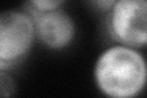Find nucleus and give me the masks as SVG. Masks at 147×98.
<instances>
[{"mask_svg":"<svg viewBox=\"0 0 147 98\" xmlns=\"http://www.w3.org/2000/svg\"><path fill=\"white\" fill-rule=\"evenodd\" d=\"M146 63L134 48L113 45L98 57L93 77L107 98H136L146 85Z\"/></svg>","mask_w":147,"mask_h":98,"instance_id":"obj_1","label":"nucleus"},{"mask_svg":"<svg viewBox=\"0 0 147 98\" xmlns=\"http://www.w3.org/2000/svg\"><path fill=\"white\" fill-rule=\"evenodd\" d=\"M34 39V22L27 12H0V70L20 64L28 55Z\"/></svg>","mask_w":147,"mask_h":98,"instance_id":"obj_2","label":"nucleus"},{"mask_svg":"<svg viewBox=\"0 0 147 98\" xmlns=\"http://www.w3.org/2000/svg\"><path fill=\"white\" fill-rule=\"evenodd\" d=\"M108 31L113 39L129 48L147 43V4L145 0H119L108 9Z\"/></svg>","mask_w":147,"mask_h":98,"instance_id":"obj_3","label":"nucleus"},{"mask_svg":"<svg viewBox=\"0 0 147 98\" xmlns=\"http://www.w3.org/2000/svg\"><path fill=\"white\" fill-rule=\"evenodd\" d=\"M34 22L36 38L49 49H64L69 47L76 36L74 18L60 7L47 12L24 10Z\"/></svg>","mask_w":147,"mask_h":98,"instance_id":"obj_4","label":"nucleus"},{"mask_svg":"<svg viewBox=\"0 0 147 98\" xmlns=\"http://www.w3.org/2000/svg\"><path fill=\"white\" fill-rule=\"evenodd\" d=\"M64 4L61 0H34L25 4L26 10H31L34 12H47L50 10L59 9Z\"/></svg>","mask_w":147,"mask_h":98,"instance_id":"obj_5","label":"nucleus"},{"mask_svg":"<svg viewBox=\"0 0 147 98\" xmlns=\"http://www.w3.org/2000/svg\"><path fill=\"white\" fill-rule=\"evenodd\" d=\"M16 93V82L13 77L6 72V70H0V98H12Z\"/></svg>","mask_w":147,"mask_h":98,"instance_id":"obj_6","label":"nucleus"}]
</instances>
